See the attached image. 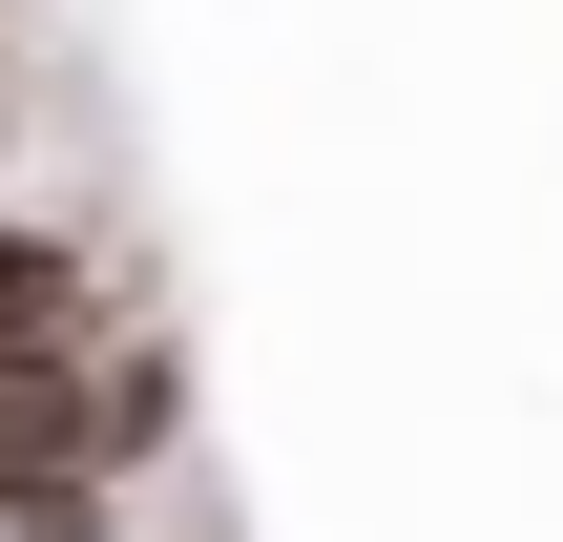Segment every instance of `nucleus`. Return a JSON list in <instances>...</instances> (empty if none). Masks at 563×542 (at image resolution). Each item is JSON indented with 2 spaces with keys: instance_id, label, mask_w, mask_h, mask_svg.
Here are the masks:
<instances>
[{
  "instance_id": "7ed1b4c3",
  "label": "nucleus",
  "mask_w": 563,
  "mask_h": 542,
  "mask_svg": "<svg viewBox=\"0 0 563 542\" xmlns=\"http://www.w3.org/2000/svg\"><path fill=\"white\" fill-rule=\"evenodd\" d=\"M0 542H125V522H104V480H21V501H0Z\"/></svg>"
},
{
  "instance_id": "f257e3e1",
  "label": "nucleus",
  "mask_w": 563,
  "mask_h": 542,
  "mask_svg": "<svg viewBox=\"0 0 563 542\" xmlns=\"http://www.w3.org/2000/svg\"><path fill=\"white\" fill-rule=\"evenodd\" d=\"M188 439V355L167 334H42V355H0V501L21 480H146Z\"/></svg>"
},
{
  "instance_id": "f03ea898",
  "label": "nucleus",
  "mask_w": 563,
  "mask_h": 542,
  "mask_svg": "<svg viewBox=\"0 0 563 542\" xmlns=\"http://www.w3.org/2000/svg\"><path fill=\"white\" fill-rule=\"evenodd\" d=\"M42 334H104V251L42 230V209H0V355H42Z\"/></svg>"
}]
</instances>
